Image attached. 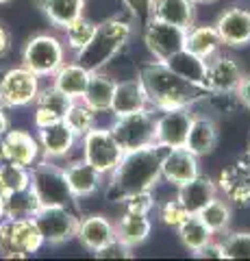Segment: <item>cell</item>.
Listing matches in <instances>:
<instances>
[{"instance_id": "obj_41", "label": "cell", "mask_w": 250, "mask_h": 261, "mask_svg": "<svg viewBox=\"0 0 250 261\" xmlns=\"http://www.w3.org/2000/svg\"><path fill=\"white\" fill-rule=\"evenodd\" d=\"M98 259H131L133 257V248L126 246L124 242H120L118 238H114L109 244H104L102 248H98L94 252Z\"/></svg>"}, {"instance_id": "obj_14", "label": "cell", "mask_w": 250, "mask_h": 261, "mask_svg": "<svg viewBox=\"0 0 250 261\" xmlns=\"http://www.w3.org/2000/svg\"><path fill=\"white\" fill-rule=\"evenodd\" d=\"M217 192L233 205H250V166L237 161L235 166L224 168L217 176Z\"/></svg>"}, {"instance_id": "obj_35", "label": "cell", "mask_w": 250, "mask_h": 261, "mask_svg": "<svg viewBox=\"0 0 250 261\" xmlns=\"http://www.w3.org/2000/svg\"><path fill=\"white\" fill-rule=\"evenodd\" d=\"M39 207L42 205H39L37 196L31 187L5 196V216L7 218H33Z\"/></svg>"}, {"instance_id": "obj_43", "label": "cell", "mask_w": 250, "mask_h": 261, "mask_svg": "<svg viewBox=\"0 0 250 261\" xmlns=\"http://www.w3.org/2000/svg\"><path fill=\"white\" fill-rule=\"evenodd\" d=\"M237 98H239V102L244 105L246 109H250V74L246 76L244 74V79H241V83H239V87H237Z\"/></svg>"}, {"instance_id": "obj_25", "label": "cell", "mask_w": 250, "mask_h": 261, "mask_svg": "<svg viewBox=\"0 0 250 261\" xmlns=\"http://www.w3.org/2000/svg\"><path fill=\"white\" fill-rule=\"evenodd\" d=\"M114 89H116V81L111 76L102 74V70L92 72L85 92H83V96H80V100H83L87 107H92L96 113H107L111 109Z\"/></svg>"}, {"instance_id": "obj_1", "label": "cell", "mask_w": 250, "mask_h": 261, "mask_svg": "<svg viewBox=\"0 0 250 261\" xmlns=\"http://www.w3.org/2000/svg\"><path fill=\"white\" fill-rule=\"evenodd\" d=\"M161 154L163 152L157 144L124 152L116 170L109 174V198L122 202L128 194L152 190L161 178Z\"/></svg>"}, {"instance_id": "obj_3", "label": "cell", "mask_w": 250, "mask_h": 261, "mask_svg": "<svg viewBox=\"0 0 250 261\" xmlns=\"http://www.w3.org/2000/svg\"><path fill=\"white\" fill-rule=\"evenodd\" d=\"M131 24L118 18L104 20L96 27L92 42L76 53V63L90 72H98L122 50L131 37Z\"/></svg>"}, {"instance_id": "obj_10", "label": "cell", "mask_w": 250, "mask_h": 261, "mask_svg": "<svg viewBox=\"0 0 250 261\" xmlns=\"http://www.w3.org/2000/svg\"><path fill=\"white\" fill-rule=\"evenodd\" d=\"M39 92V76L31 70L11 68L0 76V105L3 107H26L33 105Z\"/></svg>"}, {"instance_id": "obj_28", "label": "cell", "mask_w": 250, "mask_h": 261, "mask_svg": "<svg viewBox=\"0 0 250 261\" xmlns=\"http://www.w3.org/2000/svg\"><path fill=\"white\" fill-rule=\"evenodd\" d=\"M152 18H159L168 24L181 29H191L196 18V5L191 0H155V11Z\"/></svg>"}, {"instance_id": "obj_20", "label": "cell", "mask_w": 250, "mask_h": 261, "mask_svg": "<svg viewBox=\"0 0 250 261\" xmlns=\"http://www.w3.org/2000/svg\"><path fill=\"white\" fill-rule=\"evenodd\" d=\"M39 142L37 137H33L26 130H7L3 137V154L5 161H11L15 166L31 168L39 157Z\"/></svg>"}, {"instance_id": "obj_7", "label": "cell", "mask_w": 250, "mask_h": 261, "mask_svg": "<svg viewBox=\"0 0 250 261\" xmlns=\"http://www.w3.org/2000/svg\"><path fill=\"white\" fill-rule=\"evenodd\" d=\"M155 122L157 118L150 113V109L126 113V116L116 118L111 124V133L122 146V150H137L146 148V146H155Z\"/></svg>"}, {"instance_id": "obj_36", "label": "cell", "mask_w": 250, "mask_h": 261, "mask_svg": "<svg viewBox=\"0 0 250 261\" xmlns=\"http://www.w3.org/2000/svg\"><path fill=\"white\" fill-rule=\"evenodd\" d=\"M96 116H98V113H96L92 107H87L83 100H74L70 105L63 122L74 130L76 137H83L85 133H90V130L96 126Z\"/></svg>"}, {"instance_id": "obj_16", "label": "cell", "mask_w": 250, "mask_h": 261, "mask_svg": "<svg viewBox=\"0 0 250 261\" xmlns=\"http://www.w3.org/2000/svg\"><path fill=\"white\" fill-rule=\"evenodd\" d=\"M217 35L224 46L239 48L250 44V11L241 7H231L215 22Z\"/></svg>"}, {"instance_id": "obj_32", "label": "cell", "mask_w": 250, "mask_h": 261, "mask_svg": "<svg viewBox=\"0 0 250 261\" xmlns=\"http://www.w3.org/2000/svg\"><path fill=\"white\" fill-rule=\"evenodd\" d=\"M39 7L44 9L54 27L66 29L70 22L80 18L85 11V0H39Z\"/></svg>"}, {"instance_id": "obj_30", "label": "cell", "mask_w": 250, "mask_h": 261, "mask_svg": "<svg viewBox=\"0 0 250 261\" xmlns=\"http://www.w3.org/2000/svg\"><path fill=\"white\" fill-rule=\"evenodd\" d=\"M222 39L217 35V29L215 24L213 27H191L187 29L185 33V48H187L189 53L203 57V59H211L213 55H217L222 50Z\"/></svg>"}, {"instance_id": "obj_50", "label": "cell", "mask_w": 250, "mask_h": 261, "mask_svg": "<svg viewBox=\"0 0 250 261\" xmlns=\"http://www.w3.org/2000/svg\"><path fill=\"white\" fill-rule=\"evenodd\" d=\"M3 3H7V0H0V5H3Z\"/></svg>"}, {"instance_id": "obj_23", "label": "cell", "mask_w": 250, "mask_h": 261, "mask_svg": "<svg viewBox=\"0 0 250 261\" xmlns=\"http://www.w3.org/2000/svg\"><path fill=\"white\" fill-rule=\"evenodd\" d=\"M63 170H66V178H68L70 192L74 198H85V196H92L100 190L102 174L85 159L70 163V166Z\"/></svg>"}, {"instance_id": "obj_24", "label": "cell", "mask_w": 250, "mask_h": 261, "mask_svg": "<svg viewBox=\"0 0 250 261\" xmlns=\"http://www.w3.org/2000/svg\"><path fill=\"white\" fill-rule=\"evenodd\" d=\"M215 196H217L215 181H211V178L205 174H198V176H193L191 181L179 185V196H176V198L183 202V207L187 209L189 214H198Z\"/></svg>"}, {"instance_id": "obj_46", "label": "cell", "mask_w": 250, "mask_h": 261, "mask_svg": "<svg viewBox=\"0 0 250 261\" xmlns=\"http://www.w3.org/2000/svg\"><path fill=\"white\" fill-rule=\"evenodd\" d=\"M239 161L246 163V166H250V140H248V148H246V152H244V157H241Z\"/></svg>"}, {"instance_id": "obj_51", "label": "cell", "mask_w": 250, "mask_h": 261, "mask_svg": "<svg viewBox=\"0 0 250 261\" xmlns=\"http://www.w3.org/2000/svg\"><path fill=\"white\" fill-rule=\"evenodd\" d=\"M0 76H3V74H0Z\"/></svg>"}, {"instance_id": "obj_34", "label": "cell", "mask_w": 250, "mask_h": 261, "mask_svg": "<svg viewBox=\"0 0 250 261\" xmlns=\"http://www.w3.org/2000/svg\"><path fill=\"white\" fill-rule=\"evenodd\" d=\"M31 187V170L15 166L11 161H0V194L9 196Z\"/></svg>"}, {"instance_id": "obj_44", "label": "cell", "mask_w": 250, "mask_h": 261, "mask_svg": "<svg viewBox=\"0 0 250 261\" xmlns=\"http://www.w3.org/2000/svg\"><path fill=\"white\" fill-rule=\"evenodd\" d=\"M9 48H11V35H9V31L0 24V57L9 53Z\"/></svg>"}, {"instance_id": "obj_11", "label": "cell", "mask_w": 250, "mask_h": 261, "mask_svg": "<svg viewBox=\"0 0 250 261\" xmlns=\"http://www.w3.org/2000/svg\"><path fill=\"white\" fill-rule=\"evenodd\" d=\"M191 118L193 116L189 113V107L163 109L155 122V144L165 150L185 148L187 133L191 126Z\"/></svg>"}, {"instance_id": "obj_49", "label": "cell", "mask_w": 250, "mask_h": 261, "mask_svg": "<svg viewBox=\"0 0 250 261\" xmlns=\"http://www.w3.org/2000/svg\"><path fill=\"white\" fill-rule=\"evenodd\" d=\"M0 161H5V154H3V140H0Z\"/></svg>"}, {"instance_id": "obj_29", "label": "cell", "mask_w": 250, "mask_h": 261, "mask_svg": "<svg viewBox=\"0 0 250 261\" xmlns=\"http://www.w3.org/2000/svg\"><path fill=\"white\" fill-rule=\"evenodd\" d=\"M90 70H85L83 65H78L76 61L74 63H63L61 68L52 74V85L63 92L66 96H70L72 100H80L83 96L85 87H87V81H90Z\"/></svg>"}, {"instance_id": "obj_38", "label": "cell", "mask_w": 250, "mask_h": 261, "mask_svg": "<svg viewBox=\"0 0 250 261\" xmlns=\"http://www.w3.org/2000/svg\"><path fill=\"white\" fill-rule=\"evenodd\" d=\"M220 244L222 259H250V233H224Z\"/></svg>"}, {"instance_id": "obj_15", "label": "cell", "mask_w": 250, "mask_h": 261, "mask_svg": "<svg viewBox=\"0 0 250 261\" xmlns=\"http://www.w3.org/2000/svg\"><path fill=\"white\" fill-rule=\"evenodd\" d=\"M200 174L198 157L187 148H172L161 154V178L172 185H183Z\"/></svg>"}, {"instance_id": "obj_8", "label": "cell", "mask_w": 250, "mask_h": 261, "mask_svg": "<svg viewBox=\"0 0 250 261\" xmlns=\"http://www.w3.org/2000/svg\"><path fill=\"white\" fill-rule=\"evenodd\" d=\"M80 140H83V159L87 163H92L102 176L114 172L120 159H122L124 150H122V146L118 144L114 133H111V128L94 126L90 133H85Z\"/></svg>"}, {"instance_id": "obj_9", "label": "cell", "mask_w": 250, "mask_h": 261, "mask_svg": "<svg viewBox=\"0 0 250 261\" xmlns=\"http://www.w3.org/2000/svg\"><path fill=\"white\" fill-rule=\"evenodd\" d=\"M35 224L44 238V244H63L76 238L78 218L72 214L70 207L63 205H44L35 211Z\"/></svg>"}, {"instance_id": "obj_27", "label": "cell", "mask_w": 250, "mask_h": 261, "mask_svg": "<svg viewBox=\"0 0 250 261\" xmlns=\"http://www.w3.org/2000/svg\"><path fill=\"white\" fill-rule=\"evenodd\" d=\"M152 231V222L148 214H133V211H124V216L116 222V238L124 242L126 246H140L148 240Z\"/></svg>"}, {"instance_id": "obj_37", "label": "cell", "mask_w": 250, "mask_h": 261, "mask_svg": "<svg viewBox=\"0 0 250 261\" xmlns=\"http://www.w3.org/2000/svg\"><path fill=\"white\" fill-rule=\"evenodd\" d=\"M96 27L98 24H94V22H90L87 18H76L74 22H70L66 29V44H68V48L70 50H74V53H78L80 48H85L87 44L92 42V37H94V33H96Z\"/></svg>"}, {"instance_id": "obj_13", "label": "cell", "mask_w": 250, "mask_h": 261, "mask_svg": "<svg viewBox=\"0 0 250 261\" xmlns=\"http://www.w3.org/2000/svg\"><path fill=\"white\" fill-rule=\"evenodd\" d=\"M244 79L241 65L233 57L224 55L222 50L207 59V74H205V89L211 94H235Z\"/></svg>"}, {"instance_id": "obj_45", "label": "cell", "mask_w": 250, "mask_h": 261, "mask_svg": "<svg viewBox=\"0 0 250 261\" xmlns=\"http://www.w3.org/2000/svg\"><path fill=\"white\" fill-rule=\"evenodd\" d=\"M7 130H9V118H7V113H5V107L0 105V140L5 137Z\"/></svg>"}, {"instance_id": "obj_18", "label": "cell", "mask_w": 250, "mask_h": 261, "mask_svg": "<svg viewBox=\"0 0 250 261\" xmlns=\"http://www.w3.org/2000/svg\"><path fill=\"white\" fill-rule=\"evenodd\" d=\"M74 102L70 96H66L63 92H59L54 85L50 87H39L37 98L33 100L35 105V126H46L52 124V122H59L66 118V113L70 109V105Z\"/></svg>"}, {"instance_id": "obj_4", "label": "cell", "mask_w": 250, "mask_h": 261, "mask_svg": "<svg viewBox=\"0 0 250 261\" xmlns=\"http://www.w3.org/2000/svg\"><path fill=\"white\" fill-rule=\"evenodd\" d=\"M44 246L33 218H3L0 220V255L5 259H26Z\"/></svg>"}, {"instance_id": "obj_31", "label": "cell", "mask_w": 250, "mask_h": 261, "mask_svg": "<svg viewBox=\"0 0 250 261\" xmlns=\"http://www.w3.org/2000/svg\"><path fill=\"white\" fill-rule=\"evenodd\" d=\"M176 231H179V238L183 242V246L189 252H193V255H196L198 250H203L207 244L213 242L211 228L203 222V218H200L198 214H189L179 226H176Z\"/></svg>"}, {"instance_id": "obj_33", "label": "cell", "mask_w": 250, "mask_h": 261, "mask_svg": "<svg viewBox=\"0 0 250 261\" xmlns=\"http://www.w3.org/2000/svg\"><path fill=\"white\" fill-rule=\"evenodd\" d=\"M198 216L203 218V222L209 228H211L213 235L227 233L229 224H231V205H229V200L215 196V198H211L203 209L198 211Z\"/></svg>"}, {"instance_id": "obj_17", "label": "cell", "mask_w": 250, "mask_h": 261, "mask_svg": "<svg viewBox=\"0 0 250 261\" xmlns=\"http://www.w3.org/2000/svg\"><path fill=\"white\" fill-rule=\"evenodd\" d=\"M37 142H39V150L44 152L46 159H61L70 154V150L74 148V144L78 137L74 135L66 122L59 120V122H52V124H46V126H39L37 128Z\"/></svg>"}, {"instance_id": "obj_5", "label": "cell", "mask_w": 250, "mask_h": 261, "mask_svg": "<svg viewBox=\"0 0 250 261\" xmlns=\"http://www.w3.org/2000/svg\"><path fill=\"white\" fill-rule=\"evenodd\" d=\"M31 190L35 192L39 205H63L70 207L74 196L70 192L66 170L54 163L42 161L37 166H31Z\"/></svg>"}, {"instance_id": "obj_22", "label": "cell", "mask_w": 250, "mask_h": 261, "mask_svg": "<svg viewBox=\"0 0 250 261\" xmlns=\"http://www.w3.org/2000/svg\"><path fill=\"white\" fill-rule=\"evenodd\" d=\"M215 146H217V124L207 116H193L185 148L200 159L211 154L215 150Z\"/></svg>"}, {"instance_id": "obj_26", "label": "cell", "mask_w": 250, "mask_h": 261, "mask_svg": "<svg viewBox=\"0 0 250 261\" xmlns=\"http://www.w3.org/2000/svg\"><path fill=\"white\" fill-rule=\"evenodd\" d=\"M163 63L174 72V74H179L181 79L189 81V83H196L200 87H205L207 61L203 59V57L189 53L187 48H181L179 53H174V55L168 57Z\"/></svg>"}, {"instance_id": "obj_47", "label": "cell", "mask_w": 250, "mask_h": 261, "mask_svg": "<svg viewBox=\"0 0 250 261\" xmlns=\"http://www.w3.org/2000/svg\"><path fill=\"white\" fill-rule=\"evenodd\" d=\"M5 218V196L0 194V220Z\"/></svg>"}, {"instance_id": "obj_21", "label": "cell", "mask_w": 250, "mask_h": 261, "mask_svg": "<svg viewBox=\"0 0 250 261\" xmlns=\"http://www.w3.org/2000/svg\"><path fill=\"white\" fill-rule=\"evenodd\" d=\"M76 238L87 250L96 252L98 248H102L104 244H109L116 238V224L111 222V220H107L104 216L83 218V220H78Z\"/></svg>"}, {"instance_id": "obj_48", "label": "cell", "mask_w": 250, "mask_h": 261, "mask_svg": "<svg viewBox=\"0 0 250 261\" xmlns=\"http://www.w3.org/2000/svg\"><path fill=\"white\" fill-rule=\"evenodd\" d=\"M193 5H213V3H217V0H191Z\"/></svg>"}, {"instance_id": "obj_2", "label": "cell", "mask_w": 250, "mask_h": 261, "mask_svg": "<svg viewBox=\"0 0 250 261\" xmlns=\"http://www.w3.org/2000/svg\"><path fill=\"white\" fill-rule=\"evenodd\" d=\"M137 79L142 81L144 89H146L150 107H155L159 111L191 107L193 102H198L207 94L205 87L189 83V81L181 79L179 74H174L163 61H152L142 65Z\"/></svg>"}, {"instance_id": "obj_40", "label": "cell", "mask_w": 250, "mask_h": 261, "mask_svg": "<svg viewBox=\"0 0 250 261\" xmlns=\"http://www.w3.org/2000/svg\"><path fill=\"white\" fill-rule=\"evenodd\" d=\"M122 205L126 211H133V214H150L152 207H155V198H152L150 190H144L128 194L126 198H122Z\"/></svg>"}, {"instance_id": "obj_39", "label": "cell", "mask_w": 250, "mask_h": 261, "mask_svg": "<svg viewBox=\"0 0 250 261\" xmlns=\"http://www.w3.org/2000/svg\"><path fill=\"white\" fill-rule=\"evenodd\" d=\"M189 216V211L183 207V202L179 198H174V200H165L163 205H161L159 209V218H161V222H163L165 226H172L176 228L185 218Z\"/></svg>"}, {"instance_id": "obj_6", "label": "cell", "mask_w": 250, "mask_h": 261, "mask_svg": "<svg viewBox=\"0 0 250 261\" xmlns=\"http://www.w3.org/2000/svg\"><path fill=\"white\" fill-rule=\"evenodd\" d=\"M66 57V48L54 35H42L31 37L22 50V65L31 70L37 76H52L61 65Z\"/></svg>"}, {"instance_id": "obj_42", "label": "cell", "mask_w": 250, "mask_h": 261, "mask_svg": "<svg viewBox=\"0 0 250 261\" xmlns=\"http://www.w3.org/2000/svg\"><path fill=\"white\" fill-rule=\"evenodd\" d=\"M122 3L142 27L152 18V11H155V0H122Z\"/></svg>"}, {"instance_id": "obj_12", "label": "cell", "mask_w": 250, "mask_h": 261, "mask_svg": "<svg viewBox=\"0 0 250 261\" xmlns=\"http://www.w3.org/2000/svg\"><path fill=\"white\" fill-rule=\"evenodd\" d=\"M185 29L168 24L159 18H150L144 24V42L157 61H165L170 55L185 48Z\"/></svg>"}, {"instance_id": "obj_19", "label": "cell", "mask_w": 250, "mask_h": 261, "mask_svg": "<svg viewBox=\"0 0 250 261\" xmlns=\"http://www.w3.org/2000/svg\"><path fill=\"white\" fill-rule=\"evenodd\" d=\"M144 109H150V100L140 79H128V81L116 83L114 98H111V109H109L116 118L126 116V113L144 111Z\"/></svg>"}]
</instances>
